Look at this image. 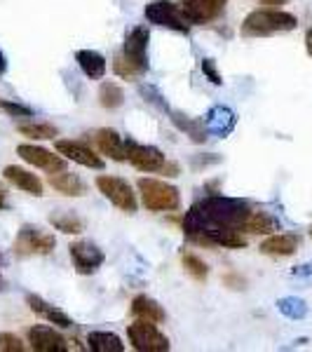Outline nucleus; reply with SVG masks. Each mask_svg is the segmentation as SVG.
I'll return each mask as SVG.
<instances>
[{
    "label": "nucleus",
    "mask_w": 312,
    "mask_h": 352,
    "mask_svg": "<svg viewBox=\"0 0 312 352\" xmlns=\"http://www.w3.org/2000/svg\"><path fill=\"white\" fill-rule=\"evenodd\" d=\"M216 162H221L219 155H214V157H195V160H192L195 167H207V164H216Z\"/></svg>",
    "instance_id": "f704fd0d"
},
{
    "label": "nucleus",
    "mask_w": 312,
    "mask_h": 352,
    "mask_svg": "<svg viewBox=\"0 0 312 352\" xmlns=\"http://www.w3.org/2000/svg\"><path fill=\"white\" fill-rule=\"evenodd\" d=\"M132 315L136 320H146V322H153V324H162L164 317H167L162 305L151 296H136L132 300Z\"/></svg>",
    "instance_id": "4be33fe9"
},
{
    "label": "nucleus",
    "mask_w": 312,
    "mask_h": 352,
    "mask_svg": "<svg viewBox=\"0 0 312 352\" xmlns=\"http://www.w3.org/2000/svg\"><path fill=\"white\" fill-rule=\"evenodd\" d=\"M56 153L64 155L66 160H73L82 167H89V169H104V160L99 155L87 148V146L78 144V141H66V139H59L56 141Z\"/></svg>",
    "instance_id": "ddd939ff"
},
{
    "label": "nucleus",
    "mask_w": 312,
    "mask_h": 352,
    "mask_svg": "<svg viewBox=\"0 0 312 352\" xmlns=\"http://www.w3.org/2000/svg\"><path fill=\"white\" fill-rule=\"evenodd\" d=\"M99 104L106 111H115L124 104V92L118 82H104L99 89Z\"/></svg>",
    "instance_id": "bb28decb"
},
{
    "label": "nucleus",
    "mask_w": 312,
    "mask_h": 352,
    "mask_svg": "<svg viewBox=\"0 0 312 352\" xmlns=\"http://www.w3.org/2000/svg\"><path fill=\"white\" fill-rule=\"evenodd\" d=\"M0 109L12 118H31L33 116V109H28L24 104H16V101H8V99L0 101Z\"/></svg>",
    "instance_id": "2f4dec72"
},
{
    "label": "nucleus",
    "mask_w": 312,
    "mask_h": 352,
    "mask_svg": "<svg viewBox=\"0 0 312 352\" xmlns=\"http://www.w3.org/2000/svg\"><path fill=\"white\" fill-rule=\"evenodd\" d=\"M96 146H99V151L104 153V155H109L111 160H115V162L127 160V146H124V139L115 129H109V127L99 129V132H96Z\"/></svg>",
    "instance_id": "a211bd4d"
},
{
    "label": "nucleus",
    "mask_w": 312,
    "mask_h": 352,
    "mask_svg": "<svg viewBox=\"0 0 312 352\" xmlns=\"http://www.w3.org/2000/svg\"><path fill=\"white\" fill-rule=\"evenodd\" d=\"M312 272V263H308V265H298V268H293L291 270V275L293 277H308Z\"/></svg>",
    "instance_id": "e433bc0d"
},
{
    "label": "nucleus",
    "mask_w": 312,
    "mask_h": 352,
    "mask_svg": "<svg viewBox=\"0 0 312 352\" xmlns=\"http://www.w3.org/2000/svg\"><path fill=\"white\" fill-rule=\"evenodd\" d=\"M5 207H8V192L0 186V209H5Z\"/></svg>",
    "instance_id": "ea45409f"
},
{
    "label": "nucleus",
    "mask_w": 312,
    "mask_h": 352,
    "mask_svg": "<svg viewBox=\"0 0 312 352\" xmlns=\"http://www.w3.org/2000/svg\"><path fill=\"white\" fill-rule=\"evenodd\" d=\"M223 282L230 285V289H245V280H240V277H235V275H228Z\"/></svg>",
    "instance_id": "c9c22d12"
},
{
    "label": "nucleus",
    "mask_w": 312,
    "mask_h": 352,
    "mask_svg": "<svg viewBox=\"0 0 312 352\" xmlns=\"http://www.w3.org/2000/svg\"><path fill=\"white\" fill-rule=\"evenodd\" d=\"M242 230L254 232V235H272L275 230H280V223L265 212H252L242 223Z\"/></svg>",
    "instance_id": "b1692460"
},
{
    "label": "nucleus",
    "mask_w": 312,
    "mask_h": 352,
    "mask_svg": "<svg viewBox=\"0 0 312 352\" xmlns=\"http://www.w3.org/2000/svg\"><path fill=\"white\" fill-rule=\"evenodd\" d=\"M8 71V59H5V54H3V50H0V76Z\"/></svg>",
    "instance_id": "79ce46f5"
},
{
    "label": "nucleus",
    "mask_w": 312,
    "mask_h": 352,
    "mask_svg": "<svg viewBox=\"0 0 312 352\" xmlns=\"http://www.w3.org/2000/svg\"><path fill=\"white\" fill-rule=\"evenodd\" d=\"M87 348L94 352H124V343L111 331H89Z\"/></svg>",
    "instance_id": "393cba45"
},
{
    "label": "nucleus",
    "mask_w": 312,
    "mask_h": 352,
    "mask_svg": "<svg viewBox=\"0 0 312 352\" xmlns=\"http://www.w3.org/2000/svg\"><path fill=\"white\" fill-rule=\"evenodd\" d=\"M225 3L228 0H181L179 8H181V14L183 19L188 21L192 26H200V24H209L214 21L216 16L223 12Z\"/></svg>",
    "instance_id": "1a4fd4ad"
},
{
    "label": "nucleus",
    "mask_w": 312,
    "mask_h": 352,
    "mask_svg": "<svg viewBox=\"0 0 312 352\" xmlns=\"http://www.w3.org/2000/svg\"><path fill=\"white\" fill-rule=\"evenodd\" d=\"M144 207L151 212H177L181 207V192L172 184L160 179H139Z\"/></svg>",
    "instance_id": "f03ea898"
},
{
    "label": "nucleus",
    "mask_w": 312,
    "mask_h": 352,
    "mask_svg": "<svg viewBox=\"0 0 312 352\" xmlns=\"http://www.w3.org/2000/svg\"><path fill=\"white\" fill-rule=\"evenodd\" d=\"M3 265H5V258H3V254H0V272H3ZM5 289V282H3V277H0V292Z\"/></svg>",
    "instance_id": "37998d69"
},
{
    "label": "nucleus",
    "mask_w": 312,
    "mask_h": 352,
    "mask_svg": "<svg viewBox=\"0 0 312 352\" xmlns=\"http://www.w3.org/2000/svg\"><path fill=\"white\" fill-rule=\"evenodd\" d=\"M16 155H19L24 162L33 164V167H38V169H45V172H49V174L66 169V157L64 155H54L52 151L41 148V146L19 144L16 146Z\"/></svg>",
    "instance_id": "9b49d317"
},
{
    "label": "nucleus",
    "mask_w": 312,
    "mask_h": 352,
    "mask_svg": "<svg viewBox=\"0 0 312 352\" xmlns=\"http://www.w3.org/2000/svg\"><path fill=\"white\" fill-rule=\"evenodd\" d=\"M298 26V19L285 10H254L242 21V36L245 38H265L275 33H287Z\"/></svg>",
    "instance_id": "f257e3e1"
},
{
    "label": "nucleus",
    "mask_w": 312,
    "mask_h": 352,
    "mask_svg": "<svg viewBox=\"0 0 312 352\" xmlns=\"http://www.w3.org/2000/svg\"><path fill=\"white\" fill-rule=\"evenodd\" d=\"M56 247V240L52 232L38 228V226H21V230L14 237V254L21 258L26 256H45V254H52Z\"/></svg>",
    "instance_id": "7ed1b4c3"
},
{
    "label": "nucleus",
    "mask_w": 312,
    "mask_h": 352,
    "mask_svg": "<svg viewBox=\"0 0 312 352\" xmlns=\"http://www.w3.org/2000/svg\"><path fill=\"white\" fill-rule=\"evenodd\" d=\"M237 124V116L235 111H230L228 106H214L209 109V113L204 116V127L212 136H219V139H225Z\"/></svg>",
    "instance_id": "4468645a"
},
{
    "label": "nucleus",
    "mask_w": 312,
    "mask_h": 352,
    "mask_svg": "<svg viewBox=\"0 0 312 352\" xmlns=\"http://www.w3.org/2000/svg\"><path fill=\"white\" fill-rule=\"evenodd\" d=\"M124 146H127V160L134 164L139 172H160L164 167V155L160 148L155 146H146V144H139L134 139H124Z\"/></svg>",
    "instance_id": "6e6552de"
},
{
    "label": "nucleus",
    "mask_w": 312,
    "mask_h": 352,
    "mask_svg": "<svg viewBox=\"0 0 312 352\" xmlns=\"http://www.w3.org/2000/svg\"><path fill=\"white\" fill-rule=\"evenodd\" d=\"M76 61L78 66L82 68V73L89 78V80H101L109 71V64H106V56L96 50H78L76 52Z\"/></svg>",
    "instance_id": "aec40b11"
},
{
    "label": "nucleus",
    "mask_w": 312,
    "mask_h": 352,
    "mask_svg": "<svg viewBox=\"0 0 312 352\" xmlns=\"http://www.w3.org/2000/svg\"><path fill=\"white\" fill-rule=\"evenodd\" d=\"M139 92H141V96H146V101H151L153 106H157L160 111L169 113L167 101H164V96H162L160 92H157V87H153V85H141Z\"/></svg>",
    "instance_id": "c756f323"
},
{
    "label": "nucleus",
    "mask_w": 312,
    "mask_h": 352,
    "mask_svg": "<svg viewBox=\"0 0 312 352\" xmlns=\"http://www.w3.org/2000/svg\"><path fill=\"white\" fill-rule=\"evenodd\" d=\"M144 14H146V19L155 26L172 28V31H179V33L190 31V24L183 19V14H181V8L177 3H172V0H153V3L146 5Z\"/></svg>",
    "instance_id": "423d86ee"
},
{
    "label": "nucleus",
    "mask_w": 312,
    "mask_h": 352,
    "mask_svg": "<svg viewBox=\"0 0 312 352\" xmlns=\"http://www.w3.org/2000/svg\"><path fill=\"white\" fill-rule=\"evenodd\" d=\"M5 179L10 181V184L14 186V188L28 192V195H36L41 197L43 195V181L38 179L33 172H28L24 167H16V164H10V167H5L3 172Z\"/></svg>",
    "instance_id": "f3484780"
},
{
    "label": "nucleus",
    "mask_w": 312,
    "mask_h": 352,
    "mask_svg": "<svg viewBox=\"0 0 312 352\" xmlns=\"http://www.w3.org/2000/svg\"><path fill=\"white\" fill-rule=\"evenodd\" d=\"M298 235H293V232H272L270 237H265L263 242H260V254H265V256H291V254H296L298 249Z\"/></svg>",
    "instance_id": "2eb2a0df"
},
{
    "label": "nucleus",
    "mask_w": 312,
    "mask_h": 352,
    "mask_svg": "<svg viewBox=\"0 0 312 352\" xmlns=\"http://www.w3.org/2000/svg\"><path fill=\"white\" fill-rule=\"evenodd\" d=\"M113 71L118 73L120 78H124V80H134V78H139V73H136V68L129 64L127 59H124L122 54L115 56V61H113Z\"/></svg>",
    "instance_id": "7c9ffc66"
},
{
    "label": "nucleus",
    "mask_w": 312,
    "mask_h": 352,
    "mask_svg": "<svg viewBox=\"0 0 312 352\" xmlns=\"http://www.w3.org/2000/svg\"><path fill=\"white\" fill-rule=\"evenodd\" d=\"M305 50H308V54L312 59V28H308V33H305Z\"/></svg>",
    "instance_id": "58836bf2"
},
{
    "label": "nucleus",
    "mask_w": 312,
    "mask_h": 352,
    "mask_svg": "<svg viewBox=\"0 0 312 352\" xmlns=\"http://www.w3.org/2000/svg\"><path fill=\"white\" fill-rule=\"evenodd\" d=\"M202 73L207 76V80L212 82V85H216V87H221L223 85V78H221V73H219V68H216V61L214 59H202Z\"/></svg>",
    "instance_id": "473e14b6"
},
{
    "label": "nucleus",
    "mask_w": 312,
    "mask_h": 352,
    "mask_svg": "<svg viewBox=\"0 0 312 352\" xmlns=\"http://www.w3.org/2000/svg\"><path fill=\"white\" fill-rule=\"evenodd\" d=\"M181 263H183V268L186 272L192 277V280H197V282H204L207 280V275H209V265L204 263V261L200 256H195V254H183L181 256Z\"/></svg>",
    "instance_id": "c85d7f7f"
},
{
    "label": "nucleus",
    "mask_w": 312,
    "mask_h": 352,
    "mask_svg": "<svg viewBox=\"0 0 312 352\" xmlns=\"http://www.w3.org/2000/svg\"><path fill=\"white\" fill-rule=\"evenodd\" d=\"M16 132L21 136H28V139L36 141H47V139H56V127L49 122H19L16 124Z\"/></svg>",
    "instance_id": "a878e982"
},
{
    "label": "nucleus",
    "mask_w": 312,
    "mask_h": 352,
    "mask_svg": "<svg viewBox=\"0 0 312 352\" xmlns=\"http://www.w3.org/2000/svg\"><path fill=\"white\" fill-rule=\"evenodd\" d=\"M277 310L285 317H289V320H303L308 315V303L298 296H285L277 300Z\"/></svg>",
    "instance_id": "cd10ccee"
},
{
    "label": "nucleus",
    "mask_w": 312,
    "mask_h": 352,
    "mask_svg": "<svg viewBox=\"0 0 312 352\" xmlns=\"http://www.w3.org/2000/svg\"><path fill=\"white\" fill-rule=\"evenodd\" d=\"M0 350L3 352H21L24 350V343H21L19 336H14V333H0Z\"/></svg>",
    "instance_id": "72a5a7b5"
},
{
    "label": "nucleus",
    "mask_w": 312,
    "mask_h": 352,
    "mask_svg": "<svg viewBox=\"0 0 312 352\" xmlns=\"http://www.w3.org/2000/svg\"><path fill=\"white\" fill-rule=\"evenodd\" d=\"M169 116H172V122L177 124L181 132H186L190 136V141H195V144H204V141L209 139V132H207V127H204L202 118L183 116L181 111H169Z\"/></svg>",
    "instance_id": "412c9836"
},
{
    "label": "nucleus",
    "mask_w": 312,
    "mask_h": 352,
    "mask_svg": "<svg viewBox=\"0 0 312 352\" xmlns=\"http://www.w3.org/2000/svg\"><path fill=\"white\" fill-rule=\"evenodd\" d=\"M49 186H52L54 190H59L61 195H66V197H82V195H87V186H85V181L78 174L66 172V169L49 174Z\"/></svg>",
    "instance_id": "6ab92c4d"
},
{
    "label": "nucleus",
    "mask_w": 312,
    "mask_h": 352,
    "mask_svg": "<svg viewBox=\"0 0 312 352\" xmlns=\"http://www.w3.org/2000/svg\"><path fill=\"white\" fill-rule=\"evenodd\" d=\"M310 235H312V228H310Z\"/></svg>",
    "instance_id": "c03bdc74"
},
{
    "label": "nucleus",
    "mask_w": 312,
    "mask_h": 352,
    "mask_svg": "<svg viewBox=\"0 0 312 352\" xmlns=\"http://www.w3.org/2000/svg\"><path fill=\"white\" fill-rule=\"evenodd\" d=\"M68 252H71L73 268H76V272H80V275H92L106 261L104 252L92 242H73L68 247Z\"/></svg>",
    "instance_id": "9d476101"
},
{
    "label": "nucleus",
    "mask_w": 312,
    "mask_h": 352,
    "mask_svg": "<svg viewBox=\"0 0 312 352\" xmlns=\"http://www.w3.org/2000/svg\"><path fill=\"white\" fill-rule=\"evenodd\" d=\"M28 343L36 352H66L68 340L61 336L59 331H54L52 327H31L28 329Z\"/></svg>",
    "instance_id": "f8f14e48"
},
{
    "label": "nucleus",
    "mask_w": 312,
    "mask_h": 352,
    "mask_svg": "<svg viewBox=\"0 0 312 352\" xmlns=\"http://www.w3.org/2000/svg\"><path fill=\"white\" fill-rule=\"evenodd\" d=\"M96 188H99V192L111 204H115L120 212L134 214L136 207H139L132 186H129L124 179H120V176H109V174L99 176V179H96Z\"/></svg>",
    "instance_id": "39448f33"
},
{
    "label": "nucleus",
    "mask_w": 312,
    "mask_h": 352,
    "mask_svg": "<svg viewBox=\"0 0 312 352\" xmlns=\"http://www.w3.org/2000/svg\"><path fill=\"white\" fill-rule=\"evenodd\" d=\"M127 338L132 348L139 352H169V348H172L169 338L153 322L146 320H136L134 324H129Z\"/></svg>",
    "instance_id": "20e7f679"
},
{
    "label": "nucleus",
    "mask_w": 312,
    "mask_h": 352,
    "mask_svg": "<svg viewBox=\"0 0 312 352\" xmlns=\"http://www.w3.org/2000/svg\"><path fill=\"white\" fill-rule=\"evenodd\" d=\"M148 41H151L148 26H134L127 33V38H124L122 56L136 68L139 76H144L148 71Z\"/></svg>",
    "instance_id": "0eeeda50"
},
{
    "label": "nucleus",
    "mask_w": 312,
    "mask_h": 352,
    "mask_svg": "<svg viewBox=\"0 0 312 352\" xmlns=\"http://www.w3.org/2000/svg\"><path fill=\"white\" fill-rule=\"evenodd\" d=\"M162 174H167V176H177L179 174V167L174 162H164V167L160 169Z\"/></svg>",
    "instance_id": "4c0bfd02"
},
{
    "label": "nucleus",
    "mask_w": 312,
    "mask_h": 352,
    "mask_svg": "<svg viewBox=\"0 0 312 352\" xmlns=\"http://www.w3.org/2000/svg\"><path fill=\"white\" fill-rule=\"evenodd\" d=\"M49 226L54 230L64 232V235H80L85 230V221L76 212H68V209H59V212L49 214Z\"/></svg>",
    "instance_id": "5701e85b"
},
{
    "label": "nucleus",
    "mask_w": 312,
    "mask_h": 352,
    "mask_svg": "<svg viewBox=\"0 0 312 352\" xmlns=\"http://www.w3.org/2000/svg\"><path fill=\"white\" fill-rule=\"evenodd\" d=\"M26 303H28V308L36 312V315H41L43 320H47L49 324H56V327H61V329H71V327H73V320L66 315L64 310H59L56 305L47 303L45 298L36 296V294H28V296H26Z\"/></svg>",
    "instance_id": "dca6fc26"
},
{
    "label": "nucleus",
    "mask_w": 312,
    "mask_h": 352,
    "mask_svg": "<svg viewBox=\"0 0 312 352\" xmlns=\"http://www.w3.org/2000/svg\"><path fill=\"white\" fill-rule=\"evenodd\" d=\"M263 5H272V8H280V5H285L289 3V0H260Z\"/></svg>",
    "instance_id": "a19ab883"
}]
</instances>
